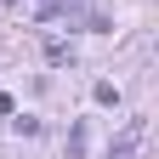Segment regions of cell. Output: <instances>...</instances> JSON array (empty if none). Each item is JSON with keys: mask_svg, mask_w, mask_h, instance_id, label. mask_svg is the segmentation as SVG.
Listing matches in <instances>:
<instances>
[{"mask_svg": "<svg viewBox=\"0 0 159 159\" xmlns=\"http://www.w3.org/2000/svg\"><path fill=\"white\" fill-rule=\"evenodd\" d=\"M63 6H68V0H40V17H57Z\"/></svg>", "mask_w": 159, "mask_h": 159, "instance_id": "cell-2", "label": "cell"}, {"mask_svg": "<svg viewBox=\"0 0 159 159\" xmlns=\"http://www.w3.org/2000/svg\"><path fill=\"white\" fill-rule=\"evenodd\" d=\"M136 142H142V119H131V125H125V136L114 142V159H131V153H136Z\"/></svg>", "mask_w": 159, "mask_h": 159, "instance_id": "cell-1", "label": "cell"}]
</instances>
